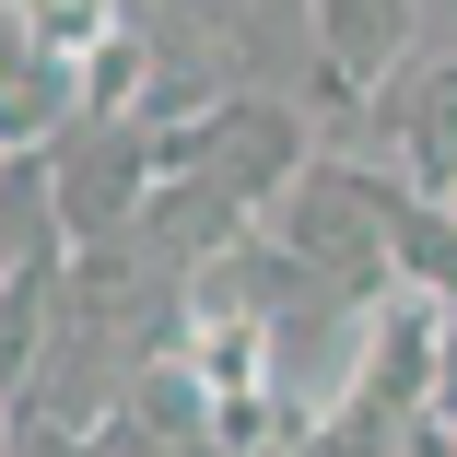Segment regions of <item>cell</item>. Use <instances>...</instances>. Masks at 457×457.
I'll list each match as a JSON object with an SVG mask.
<instances>
[{
	"instance_id": "cell-11",
	"label": "cell",
	"mask_w": 457,
	"mask_h": 457,
	"mask_svg": "<svg viewBox=\"0 0 457 457\" xmlns=\"http://www.w3.org/2000/svg\"><path fill=\"white\" fill-rule=\"evenodd\" d=\"M434 422L457 434V294H445V317H434Z\"/></svg>"
},
{
	"instance_id": "cell-6",
	"label": "cell",
	"mask_w": 457,
	"mask_h": 457,
	"mask_svg": "<svg viewBox=\"0 0 457 457\" xmlns=\"http://www.w3.org/2000/svg\"><path fill=\"white\" fill-rule=\"evenodd\" d=\"M71 118H82V71L59 47H36L24 0H0V141H12V153H47Z\"/></svg>"
},
{
	"instance_id": "cell-10",
	"label": "cell",
	"mask_w": 457,
	"mask_h": 457,
	"mask_svg": "<svg viewBox=\"0 0 457 457\" xmlns=\"http://www.w3.org/2000/svg\"><path fill=\"white\" fill-rule=\"evenodd\" d=\"M12 457H106L82 422H59V411H36V399H12Z\"/></svg>"
},
{
	"instance_id": "cell-4",
	"label": "cell",
	"mask_w": 457,
	"mask_h": 457,
	"mask_svg": "<svg viewBox=\"0 0 457 457\" xmlns=\"http://www.w3.org/2000/svg\"><path fill=\"white\" fill-rule=\"evenodd\" d=\"M305 36H317V106L363 118L422 59V0H305Z\"/></svg>"
},
{
	"instance_id": "cell-1",
	"label": "cell",
	"mask_w": 457,
	"mask_h": 457,
	"mask_svg": "<svg viewBox=\"0 0 457 457\" xmlns=\"http://www.w3.org/2000/svg\"><path fill=\"white\" fill-rule=\"evenodd\" d=\"M258 223H270V246L294 258V282H305L317 305H352V317H363L376 294H399L387 235H376V200H363V164H305Z\"/></svg>"
},
{
	"instance_id": "cell-8",
	"label": "cell",
	"mask_w": 457,
	"mask_h": 457,
	"mask_svg": "<svg viewBox=\"0 0 457 457\" xmlns=\"http://www.w3.org/2000/svg\"><path fill=\"white\" fill-rule=\"evenodd\" d=\"M0 270H71L59 188H47V153H12V164H0Z\"/></svg>"
},
{
	"instance_id": "cell-9",
	"label": "cell",
	"mask_w": 457,
	"mask_h": 457,
	"mask_svg": "<svg viewBox=\"0 0 457 457\" xmlns=\"http://www.w3.org/2000/svg\"><path fill=\"white\" fill-rule=\"evenodd\" d=\"M47 340H59V270H0V399L36 387Z\"/></svg>"
},
{
	"instance_id": "cell-2",
	"label": "cell",
	"mask_w": 457,
	"mask_h": 457,
	"mask_svg": "<svg viewBox=\"0 0 457 457\" xmlns=\"http://www.w3.org/2000/svg\"><path fill=\"white\" fill-rule=\"evenodd\" d=\"M305 164H317V153H305V118H294L282 95H212L200 118H176V129H164V176H188V188L235 200L246 223L282 200Z\"/></svg>"
},
{
	"instance_id": "cell-7",
	"label": "cell",
	"mask_w": 457,
	"mask_h": 457,
	"mask_svg": "<svg viewBox=\"0 0 457 457\" xmlns=\"http://www.w3.org/2000/svg\"><path fill=\"white\" fill-rule=\"evenodd\" d=\"M363 200H376V235H387V270H399V282L411 294H457V212L434 200V188H399V176H376V164H363Z\"/></svg>"
},
{
	"instance_id": "cell-5",
	"label": "cell",
	"mask_w": 457,
	"mask_h": 457,
	"mask_svg": "<svg viewBox=\"0 0 457 457\" xmlns=\"http://www.w3.org/2000/svg\"><path fill=\"white\" fill-rule=\"evenodd\" d=\"M376 118H387V141L411 164V188L457 200V47H422L387 95H376Z\"/></svg>"
},
{
	"instance_id": "cell-13",
	"label": "cell",
	"mask_w": 457,
	"mask_h": 457,
	"mask_svg": "<svg viewBox=\"0 0 457 457\" xmlns=\"http://www.w3.org/2000/svg\"><path fill=\"white\" fill-rule=\"evenodd\" d=\"M422 12H457V0H422Z\"/></svg>"
},
{
	"instance_id": "cell-3",
	"label": "cell",
	"mask_w": 457,
	"mask_h": 457,
	"mask_svg": "<svg viewBox=\"0 0 457 457\" xmlns=\"http://www.w3.org/2000/svg\"><path fill=\"white\" fill-rule=\"evenodd\" d=\"M47 188H59L71 246H129L153 188H164V129L153 118H71L47 141Z\"/></svg>"
},
{
	"instance_id": "cell-14",
	"label": "cell",
	"mask_w": 457,
	"mask_h": 457,
	"mask_svg": "<svg viewBox=\"0 0 457 457\" xmlns=\"http://www.w3.org/2000/svg\"><path fill=\"white\" fill-rule=\"evenodd\" d=\"M0 164H12V141H0Z\"/></svg>"
},
{
	"instance_id": "cell-12",
	"label": "cell",
	"mask_w": 457,
	"mask_h": 457,
	"mask_svg": "<svg viewBox=\"0 0 457 457\" xmlns=\"http://www.w3.org/2000/svg\"><path fill=\"white\" fill-rule=\"evenodd\" d=\"M0 457H12V399H0Z\"/></svg>"
},
{
	"instance_id": "cell-15",
	"label": "cell",
	"mask_w": 457,
	"mask_h": 457,
	"mask_svg": "<svg viewBox=\"0 0 457 457\" xmlns=\"http://www.w3.org/2000/svg\"><path fill=\"white\" fill-rule=\"evenodd\" d=\"M445 212H457V200H445Z\"/></svg>"
}]
</instances>
